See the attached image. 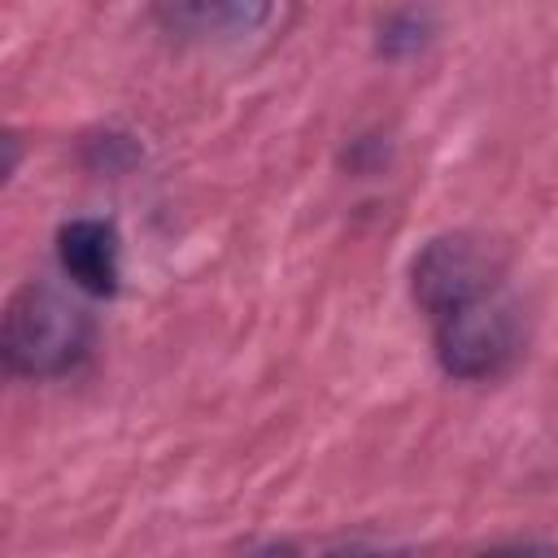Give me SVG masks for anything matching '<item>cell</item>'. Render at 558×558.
Instances as JSON below:
<instances>
[{
	"mask_svg": "<svg viewBox=\"0 0 558 558\" xmlns=\"http://www.w3.org/2000/svg\"><path fill=\"white\" fill-rule=\"evenodd\" d=\"M92 314L48 279L22 283L0 323V357L17 379H65L92 353Z\"/></svg>",
	"mask_w": 558,
	"mask_h": 558,
	"instance_id": "cell-1",
	"label": "cell"
},
{
	"mask_svg": "<svg viewBox=\"0 0 558 558\" xmlns=\"http://www.w3.org/2000/svg\"><path fill=\"white\" fill-rule=\"evenodd\" d=\"M432 349L449 379L462 384L497 379L523 353V310L510 296V288L484 292L432 318Z\"/></svg>",
	"mask_w": 558,
	"mask_h": 558,
	"instance_id": "cell-2",
	"label": "cell"
},
{
	"mask_svg": "<svg viewBox=\"0 0 558 558\" xmlns=\"http://www.w3.org/2000/svg\"><path fill=\"white\" fill-rule=\"evenodd\" d=\"M497 288H506V257L475 231H440L410 262V296L427 323Z\"/></svg>",
	"mask_w": 558,
	"mask_h": 558,
	"instance_id": "cell-3",
	"label": "cell"
},
{
	"mask_svg": "<svg viewBox=\"0 0 558 558\" xmlns=\"http://www.w3.org/2000/svg\"><path fill=\"white\" fill-rule=\"evenodd\" d=\"M57 266L87 296H113L122 283V240L109 218H70L57 227Z\"/></svg>",
	"mask_w": 558,
	"mask_h": 558,
	"instance_id": "cell-4",
	"label": "cell"
},
{
	"mask_svg": "<svg viewBox=\"0 0 558 558\" xmlns=\"http://www.w3.org/2000/svg\"><path fill=\"white\" fill-rule=\"evenodd\" d=\"M166 35L196 39V44H218V39H240V35H262L266 22L279 17L275 4H240V0H192V4H161L153 9Z\"/></svg>",
	"mask_w": 558,
	"mask_h": 558,
	"instance_id": "cell-5",
	"label": "cell"
},
{
	"mask_svg": "<svg viewBox=\"0 0 558 558\" xmlns=\"http://www.w3.org/2000/svg\"><path fill=\"white\" fill-rule=\"evenodd\" d=\"M432 39V13L427 9H397L379 22L375 31V52L388 61H405L414 52H423Z\"/></svg>",
	"mask_w": 558,
	"mask_h": 558,
	"instance_id": "cell-6",
	"label": "cell"
},
{
	"mask_svg": "<svg viewBox=\"0 0 558 558\" xmlns=\"http://www.w3.org/2000/svg\"><path fill=\"white\" fill-rule=\"evenodd\" d=\"M96 153H100V157H96V170H109V174L126 170V166H131V161L140 157L135 140H131V135H113V131L96 140Z\"/></svg>",
	"mask_w": 558,
	"mask_h": 558,
	"instance_id": "cell-7",
	"label": "cell"
},
{
	"mask_svg": "<svg viewBox=\"0 0 558 558\" xmlns=\"http://www.w3.org/2000/svg\"><path fill=\"white\" fill-rule=\"evenodd\" d=\"M475 558H558V545H549V541H510V545H493Z\"/></svg>",
	"mask_w": 558,
	"mask_h": 558,
	"instance_id": "cell-8",
	"label": "cell"
},
{
	"mask_svg": "<svg viewBox=\"0 0 558 558\" xmlns=\"http://www.w3.org/2000/svg\"><path fill=\"white\" fill-rule=\"evenodd\" d=\"M323 558H384L379 549H362V545H353V549H331V554H323Z\"/></svg>",
	"mask_w": 558,
	"mask_h": 558,
	"instance_id": "cell-9",
	"label": "cell"
}]
</instances>
